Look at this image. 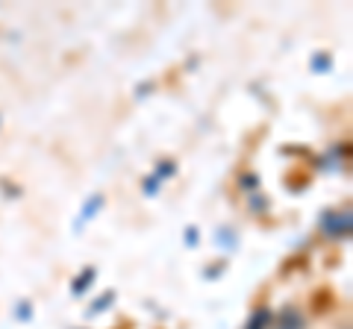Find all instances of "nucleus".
I'll return each mask as SVG.
<instances>
[{
  "instance_id": "nucleus-3",
  "label": "nucleus",
  "mask_w": 353,
  "mask_h": 329,
  "mask_svg": "<svg viewBox=\"0 0 353 329\" xmlns=\"http://www.w3.org/2000/svg\"><path fill=\"white\" fill-rule=\"evenodd\" d=\"M268 326H271V312L268 309H259L248 323V329H268Z\"/></svg>"
},
{
  "instance_id": "nucleus-1",
  "label": "nucleus",
  "mask_w": 353,
  "mask_h": 329,
  "mask_svg": "<svg viewBox=\"0 0 353 329\" xmlns=\"http://www.w3.org/2000/svg\"><path fill=\"white\" fill-rule=\"evenodd\" d=\"M324 229L333 238H341V235H350V215L347 212H341V215H336V212H327L324 215Z\"/></svg>"
},
{
  "instance_id": "nucleus-2",
  "label": "nucleus",
  "mask_w": 353,
  "mask_h": 329,
  "mask_svg": "<svg viewBox=\"0 0 353 329\" xmlns=\"http://www.w3.org/2000/svg\"><path fill=\"white\" fill-rule=\"evenodd\" d=\"M303 326H306L303 315L297 312V309H292V306L277 315V329H303Z\"/></svg>"
}]
</instances>
